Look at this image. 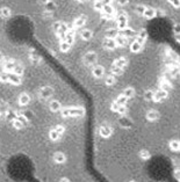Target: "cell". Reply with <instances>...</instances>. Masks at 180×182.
I'll return each instance as SVG.
<instances>
[{
	"label": "cell",
	"instance_id": "cell-1",
	"mask_svg": "<svg viewBox=\"0 0 180 182\" xmlns=\"http://www.w3.org/2000/svg\"><path fill=\"white\" fill-rule=\"evenodd\" d=\"M4 69L6 72H12V73H15L21 76L23 73V65L18 61H14V59H9L4 63Z\"/></svg>",
	"mask_w": 180,
	"mask_h": 182
},
{
	"label": "cell",
	"instance_id": "cell-2",
	"mask_svg": "<svg viewBox=\"0 0 180 182\" xmlns=\"http://www.w3.org/2000/svg\"><path fill=\"white\" fill-rule=\"evenodd\" d=\"M61 114L63 117H81L85 115V109L82 107H71L61 109Z\"/></svg>",
	"mask_w": 180,
	"mask_h": 182
},
{
	"label": "cell",
	"instance_id": "cell-3",
	"mask_svg": "<svg viewBox=\"0 0 180 182\" xmlns=\"http://www.w3.org/2000/svg\"><path fill=\"white\" fill-rule=\"evenodd\" d=\"M0 81L2 82H9L13 85H20L21 84V78L19 74L12 73V72H2L0 73Z\"/></svg>",
	"mask_w": 180,
	"mask_h": 182
},
{
	"label": "cell",
	"instance_id": "cell-4",
	"mask_svg": "<svg viewBox=\"0 0 180 182\" xmlns=\"http://www.w3.org/2000/svg\"><path fill=\"white\" fill-rule=\"evenodd\" d=\"M54 95V88L51 86H43L38 91V97L41 100H48Z\"/></svg>",
	"mask_w": 180,
	"mask_h": 182
},
{
	"label": "cell",
	"instance_id": "cell-5",
	"mask_svg": "<svg viewBox=\"0 0 180 182\" xmlns=\"http://www.w3.org/2000/svg\"><path fill=\"white\" fill-rule=\"evenodd\" d=\"M82 61L85 63V65L92 66V65H94V64L98 61V53L94 51L86 52L85 56H84V58H82Z\"/></svg>",
	"mask_w": 180,
	"mask_h": 182
},
{
	"label": "cell",
	"instance_id": "cell-6",
	"mask_svg": "<svg viewBox=\"0 0 180 182\" xmlns=\"http://www.w3.org/2000/svg\"><path fill=\"white\" fill-rule=\"evenodd\" d=\"M116 22H117V28L120 30H123L124 28L128 27V17L124 13H121L116 16Z\"/></svg>",
	"mask_w": 180,
	"mask_h": 182
},
{
	"label": "cell",
	"instance_id": "cell-7",
	"mask_svg": "<svg viewBox=\"0 0 180 182\" xmlns=\"http://www.w3.org/2000/svg\"><path fill=\"white\" fill-rule=\"evenodd\" d=\"M167 97V92L164 89H158L156 92H153V97L152 100H154L156 102H162Z\"/></svg>",
	"mask_w": 180,
	"mask_h": 182
},
{
	"label": "cell",
	"instance_id": "cell-8",
	"mask_svg": "<svg viewBox=\"0 0 180 182\" xmlns=\"http://www.w3.org/2000/svg\"><path fill=\"white\" fill-rule=\"evenodd\" d=\"M68 29H69V26L66 25V23H64V22H56L54 25V30L57 33V34H61L63 35L68 31Z\"/></svg>",
	"mask_w": 180,
	"mask_h": 182
},
{
	"label": "cell",
	"instance_id": "cell-9",
	"mask_svg": "<svg viewBox=\"0 0 180 182\" xmlns=\"http://www.w3.org/2000/svg\"><path fill=\"white\" fill-rule=\"evenodd\" d=\"M101 12H102V15L106 19H112L114 16V8H113V6L110 4L109 5H104Z\"/></svg>",
	"mask_w": 180,
	"mask_h": 182
},
{
	"label": "cell",
	"instance_id": "cell-10",
	"mask_svg": "<svg viewBox=\"0 0 180 182\" xmlns=\"http://www.w3.org/2000/svg\"><path fill=\"white\" fill-rule=\"evenodd\" d=\"M104 46H105V49H107V50H114L117 46L116 42H115V38L107 37V38L104 41Z\"/></svg>",
	"mask_w": 180,
	"mask_h": 182
},
{
	"label": "cell",
	"instance_id": "cell-11",
	"mask_svg": "<svg viewBox=\"0 0 180 182\" xmlns=\"http://www.w3.org/2000/svg\"><path fill=\"white\" fill-rule=\"evenodd\" d=\"M112 133H113V130H112V128H110L109 125H102V127L100 128V135H101L104 138L110 137Z\"/></svg>",
	"mask_w": 180,
	"mask_h": 182
},
{
	"label": "cell",
	"instance_id": "cell-12",
	"mask_svg": "<svg viewBox=\"0 0 180 182\" xmlns=\"http://www.w3.org/2000/svg\"><path fill=\"white\" fill-rule=\"evenodd\" d=\"M92 73H93V76L95 77V78H101V77H104V74H105V69L101 66V65H95L93 70H92Z\"/></svg>",
	"mask_w": 180,
	"mask_h": 182
},
{
	"label": "cell",
	"instance_id": "cell-13",
	"mask_svg": "<svg viewBox=\"0 0 180 182\" xmlns=\"http://www.w3.org/2000/svg\"><path fill=\"white\" fill-rule=\"evenodd\" d=\"M85 23H86V16H85V15H80V16L77 17V19L74 20L72 27H73V28H81Z\"/></svg>",
	"mask_w": 180,
	"mask_h": 182
},
{
	"label": "cell",
	"instance_id": "cell-14",
	"mask_svg": "<svg viewBox=\"0 0 180 182\" xmlns=\"http://www.w3.org/2000/svg\"><path fill=\"white\" fill-rule=\"evenodd\" d=\"M159 88L166 92H170L172 89V84L169 81V79H162V81L159 82Z\"/></svg>",
	"mask_w": 180,
	"mask_h": 182
},
{
	"label": "cell",
	"instance_id": "cell-15",
	"mask_svg": "<svg viewBox=\"0 0 180 182\" xmlns=\"http://www.w3.org/2000/svg\"><path fill=\"white\" fill-rule=\"evenodd\" d=\"M30 102V96L27 93H22L19 96V104L20 106H27Z\"/></svg>",
	"mask_w": 180,
	"mask_h": 182
},
{
	"label": "cell",
	"instance_id": "cell-16",
	"mask_svg": "<svg viewBox=\"0 0 180 182\" xmlns=\"http://www.w3.org/2000/svg\"><path fill=\"white\" fill-rule=\"evenodd\" d=\"M49 109H50L51 112H54V113L59 112V110L62 109V104H61L59 101H57V100H52V101L49 103Z\"/></svg>",
	"mask_w": 180,
	"mask_h": 182
},
{
	"label": "cell",
	"instance_id": "cell-17",
	"mask_svg": "<svg viewBox=\"0 0 180 182\" xmlns=\"http://www.w3.org/2000/svg\"><path fill=\"white\" fill-rule=\"evenodd\" d=\"M115 42H116V45H120V46H126L128 44V37L123 36V35H117L115 37Z\"/></svg>",
	"mask_w": 180,
	"mask_h": 182
},
{
	"label": "cell",
	"instance_id": "cell-18",
	"mask_svg": "<svg viewBox=\"0 0 180 182\" xmlns=\"http://www.w3.org/2000/svg\"><path fill=\"white\" fill-rule=\"evenodd\" d=\"M146 118L151 122L157 121V120L159 118V113H158L157 110H149V112L146 113Z\"/></svg>",
	"mask_w": 180,
	"mask_h": 182
},
{
	"label": "cell",
	"instance_id": "cell-19",
	"mask_svg": "<svg viewBox=\"0 0 180 182\" xmlns=\"http://www.w3.org/2000/svg\"><path fill=\"white\" fill-rule=\"evenodd\" d=\"M54 161L56 164H64L66 161V157L62 152H57L54 156Z\"/></svg>",
	"mask_w": 180,
	"mask_h": 182
},
{
	"label": "cell",
	"instance_id": "cell-20",
	"mask_svg": "<svg viewBox=\"0 0 180 182\" xmlns=\"http://www.w3.org/2000/svg\"><path fill=\"white\" fill-rule=\"evenodd\" d=\"M142 15H144L146 19H152V17L156 16V10L151 8V7H145L143 13H142Z\"/></svg>",
	"mask_w": 180,
	"mask_h": 182
},
{
	"label": "cell",
	"instance_id": "cell-21",
	"mask_svg": "<svg viewBox=\"0 0 180 182\" xmlns=\"http://www.w3.org/2000/svg\"><path fill=\"white\" fill-rule=\"evenodd\" d=\"M29 58H30V61L32 63H34V64H40L41 61H42V58H41V56L37 53L36 51H32L29 53Z\"/></svg>",
	"mask_w": 180,
	"mask_h": 182
},
{
	"label": "cell",
	"instance_id": "cell-22",
	"mask_svg": "<svg viewBox=\"0 0 180 182\" xmlns=\"http://www.w3.org/2000/svg\"><path fill=\"white\" fill-rule=\"evenodd\" d=\"M93 36V33L91 31L90 29H84L80 31V37L84 40V41H90Z\"/></svg>",
	"mask_w": 180,
	"mask_h": 182
},
{
	"label": "cell",
	"instance_id": "cell-23",
	"mask_svg": "<svg viewBox=\"0 0 180 182\" xmlns=\"http://www.w3.org/2000/svg\"><path fill=\"white\" fill-rule=\"evenodd\" d=\"M10 14H12V12L8 7H1L0 8V16L2 19H8L10 16Z\"/></svg>",
	"mask_w": 180,
	"mask_h": 182
},
{
	"label": "cell",
	"instance_id": "cell-24",
	"mask_svg": "<svg viewBox=\"0 0 180 182\" xmlns=\"http://www.w3.org/2000/svg\"><path fill=\"white\" fill-rule=\"evenodd\" d=\"M114 64L116 65V66H120V67H126L127 65H128V59L124 58V57H121V58H118V59H115L114 61Z\"/></svg>",
	"mask_w": 180,
	"mask_h": 182
},
{
	"label": "cell",
	"instance_id": "cell-25",
	"mask_svg": "<svg viewBox=\"0 0 180 182\" xmlns=\"http://www.w3.org/2000/svg\"><path fill=\"white\" fill-rule=\"evenodd\" d=\"M49 137H50L51 140H58V139L62 137V135H61V133H59V132L54 128V129H51L50 132H49Z\"/></svg>",
	"mask_w": 180,
	"mask_h": 182
},
{
	"label": "cell",
	"instance_id": "cell-26",
	"mask_svg": "<svg viewBox=\"0 0 180 182\" xmlns=\"http://www.w3.org/2000/svg\"><path fill=\"white\" fill-rule=\"evenodd\" d=\"M145 38H146V33H145V30H141V31L138 33V35H137V37H136V41L143 45L144 42H145Z\"/></svg>",
	"mask_w": 180,
	"mask_h": 182
},
{
	"label": "cell",
	"instance_id": "cell-27",
	"mask_svg": "<svg viewBox=\"0 0 180 182\" xmlns=\"http://www.w3.org/2000/svg\"><path fill=\"white\" fill-rule=\"evenodd\" d=\"M110 71H112V73H113L114 76H121V74L123 73V69L120 67V66H116L115 64H113V66L110 67Z\"/></svg>",
	"mask_w": 180,
	"mask_h": 182
},
{
	"label": "cell",
	"instance_id": "cell-28",
	"mask_svg": "<svg viewBox=\"0 0 180 182\" xmlns=\"http://www.w3.org/2000/svg\"><path fill=\"white\" fill-rule=\"evenodd\" d=\"M142 48H143V45L141 43H138L137 41L133 42V44L130 45V49H131V51L133 52H140L142 50Z\"/></svg>",
	"mask_w": 180,
	"mask_h": 182
},
{
	"label": "cell",
	"instance_id": "cell-29",
	"mask_svg": "<svg viewBox=\"0 0 180 182\" xmlns=\"http://www.w3.org/2000/svg\"><path fill=\"white\" fill-rule=\"evenodd\" d=\"M12 122H13V125H14V128H15V129H22V128L25 127V122L21 121L19 117L14 118Z\"/></svg>",
	"mask_w": 180,
	"mask_h": 182
},
{
	"label": "cell",
	"instance_id": "cell-30",
	"mask_svg": "<svg viewBox=\"0 0 180 182\" xmlns=\"http://www.w3.org/2000/svg\"><path fill=\"white\" fill-rule=\"evenodd\" d=\"M170 148L172 151H179L180 148V143L178 139H174V140H171L170 142Z\"/></svg>",
	"mask_w": 180,
	"mask_h": 182
},
{
	"label": "cell",
	"instance_id": "cell-31",
	"mask_svg": "<svg viewBox=\"0 0 180 182\" xmlns=\"http://www.w3.org/2000/svg\"><path fill=\"white\" fill-rule=\"evenodd\" d=\"M59 49H61V51L62 52H68L70 49H71V44L68 43L66 41H63L61 45H59Z\"/></svg>",
	"mask_w": 180,
	"mask_h": 182
},
{
	"label": "cell",
	"instance_id": "cell-32",
	"mask_svg": "<svg viewBox=\"0 0 180 182\" xmlns=\"http://www.w3.org/2000/svg\"><path fill=\"white\" fill-rule=\"evenodd\" d=\"M123 95L126 96L127 99L129 100V99H131L133 96L135 95V91H134V88H131V87H129V88H127L126 91L123 92Z\"/></svg>",
	"mask_w": 180,
	"mask_h": 182
},
{
	"label": "cell",
	"instance_id": "cell-33",
	"mask_svg": "<svg viewBox=\"0 0 180 182\" xmlns=\"http://www.w3.org/2000/svg\"><path fill=\"white\" fill-rule=\"evenodd\" d=\"M121 35H123V36H126V37H130V36H134L135 35V31L133 30V29H130V28H124L123 30H122V33H121Z\"/></svg>",
	"mask_w": 180,
	"mask_h": 182
},
{
	"label": "cell",
	"instance_id": "cell-34",
	"mask_svg": "<svg viewBox=\"0 0 180 182\" xmlns=\"http://www.w3.org/2000/svg\"><path fill=\"white\" fill-rule=\"evenodd\" d=\"M105 81H106V85H108V86H112V85H114V84L116 82V79H115V77H114V76H107Z\"/></svg>",
	"mask_w": 180,
	"mask_h": 182
},
{
	"label": "cell",
	"instance_id": "cell-35",
	"mask_svg": "<svg viewBox=\"0 0 180 182\" xmlns=\"http://www.w3.org/2000/svg\"><path fill=\"white\" fill-rule=\"evenodd\" d=\"M116 112L120 114V115H126L127 112H128V109H127L126 104H118V108H117Z\"/></svg>",
	"mask_w": 180,
	"mask_h": 182
},
{
	"label": "cell",
	"instance_id": "cell-36",
	"mask_svg": "<svg viewBox=\"0 0 180 182\" xmlns=\"http://www.w3.org/2000/svg\"><path fill=\"white\" fill-rule=\"evenodd\" d=\"M7 109H8L7 104L5 103L4 101H0V115H5V113L7 112Z\"/></svg>",
	"mask_w": 180,
	"mask_h": 182
},
{
	"label": "cell",
	"instance_id": "cell-37",
	"mask_svg": "<svg viewBox=\"0 0 180 182\" xmlns=\"http://www.w3.org/2000/svg\"><path fill=\"white\" fill-rule=\"evenodd\" d=\"M127 101H128V99L122 94V95H120L118 97H117L115 102H116L117 104H127Z\"/></svg>",
	"mask_w": 180,
	"mask_h": 182
},
{
	"label": "cell",
	"instance_id": "cell-38",
	"mask_svg": "<svg viewBox=\"0 0 180 182\" xmlns=\"http://www.w3.org/2000/svg\"><path fill=\"white\" fill-rule=\"evenodd\" d=\"M117 35H118V33H117L116 29H109V30H107V37L115 38Z\"/></svg>",
	"mask_w": 180,
	"mask_h": 182
},
{
	"label": "cell",
	"instance_id": "cell-39",
	"mask_svg": "<svg viewBox=\"0 0 180 182\" xmlns=\"http://www.w3.org/2000/svg\"><path fill=\"white\" fill-rule=\"evenodd\" d=\"M6 116H7V118L8 120H10V121H13L14 118H16V114L14 113V112H12V110H8L7 109V112H6Z\"/></svg>",
	"mask_w": 180,
	"mask_h": 182
},
{
	"label": "cell",
	"instance_id": "cell-40",
	"mask_svg": "<svg viewBox=\"0 0 180 182\" xmlns=\"http://www.w3.org/2000/svg\"><path fill=\"white\" fill-rule=\"evenodd\" d=\"M140 157L145 160V159H149V158H150V153H149V151H146V150H142V151L140 152Z\"/></svg>",
	"mask_w": 180,
	"mask_h": 182
},
{
	"label": "cell",
	"instance_id": "cell-41",
	"mask_svg": "<svg viewBox=\"0 0 180 182\" xmlns=\"http://www.w3.org/2000/svg\"><path fill=\"white\" fill-rule=\"evenodd\" d=\"M152 97H153L152 91H150V89H149V91H146V92L144 93V99H145V100H148V101H149V100H152Z\"/></svg>",
	"mask_w": 180,
	"mask_h": 182
},
{
	"label": "cell",
	"instance_id": "cell-42",
	"mask_svg": "<svg viewBox=\"0 0 180 182\" xmlns=\"http://www.w3.org/2000/svg\"><path fill=\"white\" fill-rule=\"evenodd\" d=\"M102 6H104V4L101 1H95V4H94V8L97 9V10H100V12L102 9Z\"/></svg>",
	"mask_w": 180,
	"mask_h": 182
},
{
	"label": "cell",
	"instance_id": "cell-43",
	"mask_svg": "<svg viewBox=\"0 0 180 182\" xmlns=\"http://www.w3.org/2000/svg\"><path fill=\"white\" fill-rule=\"evenodd\" d=\"M169 2L171 4L172 6H174V7H179V5H180V1L179 0H169Z\"/></svg>",
	"mask_w": 180,
	"mask_h": 182
},
{
	"label": "cell",
	"instance_id": "cell-44",
	"mask_svg": "<svg viewBox=\"0 0 180 182\" xmlns=\"http://www.w3.org/2000/svg\"><path fill=\"white\" fill-rule=\"evenodd\" d=\"M144 8H145V6H143V5H138V6H136L135 10H136V12H138L140 14H142V13H143V10H144Z\"/></svg>",
	"mask_w": 180,
	"mask_h": 182
},
{
	"label": "cell",
	"instance_id": "cell-45",
	"mask_svg": "<svg viewBox=\"0 0 180 182\" xmlns=\"http://www.w3.org/2000/svg\"><path fill=\"white\" fill-rule=\"evenodd\" d=\"M55 129H56V130L58 131V132H59V133H61V135L63 136L64 131H65V129H64V127H63V125H57V127H56Z\"/></svg>",
	"mask_w": 180,
	"mask_h": 182
},
{
	"label": "cell",
	"instance_id": "cell-46",
	"mask_svg": "<svg viewBox=\"0 0 180 182\" xmlns=\"http://www.w3.org/2000/svg\"><path fill=\"white\" fill-rule=\"evenodd\" d=\"M116 1L120 6H126L127 4L129 2V0H116Z\"/></svg>",
	"mask_w": 180,
	"mask_h": 182
},
{
	"label": "cell",
	"instance_id": "cell-47",
	"mask_svg": "<svg viewBox=\"0 0 180 182\" xmlns=\"http://www.w3.org/2000/svg\"><path fill=\"white\" fill-rule=\"evenodd\" d=\"M117 108H118V104H117L116 102H113V103H112V110H113V112H116Z\"/></svg>",
	"mask_w": 180,
	"mask_h": 182
},
{
	"label": "cell",
	"instance_id": "cell-48",
	"mask_svg": "<svg viewBox=\"0 0 180 182\" xmlns=\"http://www.w3.org/2000/svg\"><path fill=\"white\" fill-rule=\"evenodd\" d=\"M104 5H109V4H112V0H102L101 1Z\"/></svg>",
	"mask_w": 180,
	"mask_h": 182
},
{
	"label": "cell",
	"instance_id": "cell-49",
	"mask_svg": "<svg viewBox=\"0 0 180 182\" xmlns=\"http://www.w3.org/2000/svg\"><path fill=\"white\" fill-rule=\"evenodd\" d=\"M176 179H177V180H180V176H179V169H177V171H176Z\"/></svg>",
	"mask_w": 180,
	"mask_h": 182
},
{
	"label": "cell",
	"instance_id": "cell-50",
	"mask_svg": "<svg viewBox=\"0 0 180 182\" xmlns=\"http://www.w3.org/2000/svg\"><path fill=\"white\" fill-rule=\"evenodd\" d=\"M4 59H5V58H4V55H2V53H1V52H0V64H1V63H4Z\"/></svg>",
	"mask_w": 180,
	"mask_h": 182
},
{
	"label": "cell",
	"instance_id": "cell-51",
	"mask_svg": "<svg viewBox=\"0 0 180 182\" xmlns=\"http://www.w3.org/2000/svg\"><path fill=\"white\" fill-rule=\"evenodd\" d=\"M78 2H85V1H87V0H77Z\"/></svg>",
	"mask_w": 180,
	"mask_h": 182
},
{
	"label": "cell",
	"instance_id": "cell-52",
	"mask_svg": "<svg viewBox=\"0 0 180 182\" xmlns=\"http://www.w3.org/2000/svg\"><path fill=\"white\" fill-rule=\"evenodd\" d=\"M95 1H102V0H95Z\"/></svg>",
	"mask_w": 180,
	"mask_h": 182
}]
</instances>
